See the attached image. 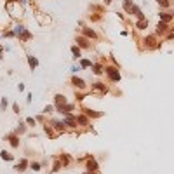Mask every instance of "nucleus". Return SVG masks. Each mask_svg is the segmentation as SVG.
<instances>
[{"label": "nucleus", "instance_id": "1", "mask_svg": "<svg viewBox=\"0 0 174 174\" xmlns=\"http://www.w3.org/2000/svg\"><path fill=\"white\" fill-rule=\"evenodd\" d=\"M108 75L112 77V80H120V75H118L113 68H110V70H108Z\"/></svg>", "mask_w": 174, "mask_h": 174}, {"label": "nucleus", "instance_id": "2", "mask_svg": "<svg viewBox=\"0 0 174 174\" xmlns=\"http://www.w3.org/2000/svg\"><path fill=\"white\" fill-rule=\"evenodd\" d=\"M73 84H75L77 87H84V85H85L84 80H80V78H73Z\"/></svg>", "mask_w": 174, "mask_h": 174}, {"label": "nucleus", "instance_id": "3", "mask_svg": "<svg viewBox=\"0 0 174 174\" xmlns=\"http://www.w3.org/2000/svg\"><path fill=\"white\" fill-rule=\"evenodd\" d=\"M71 52L75 54V57H80V49L78 47H71Z\"/></svg>", "mask_w": 174, "mask_h": 174}, {"label": "nucleus", "instance_id": "4", "mask_svg": "<svg viewBox=\"0 0 174 174\" xmlns=\"http://www.w3.org/2000/svg\"><path fill=\"white\" fill-rule=\"evenodd\" d=\"M0 157H2L4 160H11V158H12V155H7V151H2V155H0Z\"/></svg>", "mask_w": 174, "mask_h": 174}, {"label": "nucleus", "instance_id": "5", "mask_svg": "<svg viewBox=\"0 0 174 174\" xmlns=\"http://www.w3.org/2000/svg\"><path fill=\"white\" fill-rule=\"evenodd\" d=\"M37 64H38V61H37V59H33V57L30 56V66H31V68H35Z\"/></svg>", "mask_w": 174, "mask_h": 174}, {"label": "nucleus", "instance_id": "6", "mask_svg": "<svg viewBox=\"0 0 174 174\" xmlns=\"http://www.w3.org/2000/svg\"><path fill=\"white\" fill-rule=\"evenodd\" d=\"M25 165H26V160H21V164H18V167H16V169L23 171V169H25Z\"/></svg>", "mask_w": 174, "mask_h": 174}, {"label": "nucleus", "instance_id": "7", "mask_svg": "<svg viewBox=\"0 0 174 174\" xmlns=\"http://www.w3.org/2000/svg\"><path fill=\"white\" fill-rule=\"evenodd\" d=\"M11 144H12V146H18V137H16V136L11 137Z\"/></svg>", "mask_w": 174, "mask_h": 174}, {"label": "nucleus", "instance_id": "8", "mask_svg": "<svg viewBox=\"0 0 174 174\" xmlns=\"http://www.w3.org/2000/svg\"><path fill=\"white\" fill-rule=\"evenodd\" d=\"M80 64H82L84 68H87V66H91V61H87V59H82V63H80Z\"/></svg>", "mask_w": 174, "mask_h": 174}, {"label": "nucleus", "instance_id": "9", "mask_svg": "<svg viewBox=\"0 0 174 174\" xmlns=\"http://www.w3.org/2000/svg\"><path fill=\"white\" fill-rule=\"evenodd\" d=\"M31 169H33V171H38L40 165H38V164H31Z\"/></svg>", "mask_w": 174, "mask_h": 174}, {"label": "nucleus", "instance_id": "10", "mask_svg": "<svg viewBox=\"0 0 174 174\" xmlns=\"http://www.w3.org/2000/svg\"><path fill=\"white\" fill-rule=\"evenodd\" d=\"M44 112H45V113H50V112H52V106H45V110H44Z\"/></svg>", "mask_w": 174, "mask_h": 174}, {"label": "nucleus", "instance_id": "11", "mask_svg": "<svg viewBox=\"0 0 174 174\" xmlns=\"http://www.w3.org/2000/svg\"><path fill=\"white\" fill-rule=\"evenodd\" d=\"M105 2H112V0H105Z\"/></svg>", "mask_w": 174, "mask_h": 174}, {"label": "nucleus", "instance_id": "12", "mask_svg": "<svg viewBox=\"0 0 174 174\" xmlns=\"http://www.w3.org/2000/svg\"><path fill=\"white\" fill-rule=\"evenodd\" d=\"M0 52H2V47H0Z\"/></svg>", "mask_w": 174, "mask_h": 174}]
</instances>
